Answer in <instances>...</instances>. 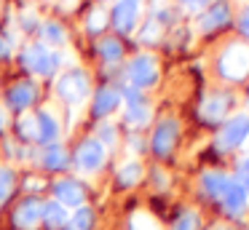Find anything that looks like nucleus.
Listing matches in <instances>:
<instances>
[{
  "label": "nucleus",
  "instance_id": "1",
  "mask_svg": "<svg viewBox=\"0 0 249 230\" xmlns=\"http://www.w3.org/2000/svg\"><path fill=\"white\" fill-rule=\"evenodd\" d=\"M19 62H22V67L27 70V72L38 75V78H49V75H54L56 70H59L62 56L54 51H49V46H43L40 40H35V43H27V46L22 48Z\"/></svg>",
  "mask_w": 249,
  "mask_h": 230
},
{
  "label": "nucleus",
  "instance_id": "2",
  "mask_svg": "<svg viewBox=\"0 0 249 230\" xmlns=\"http://www.w3.org/2000/svg\"><path fill=\"white\" fill-rule=\"evenodd\" d=\"M217 72L220 78L231 83H241L249 78V43H231L217 59Z\"/></svg>",
  "mask_w": 249,
  "mask_h": 230
},
{
  "label": "nucleus",
  "instance_id": "3",
  "mask_svg": "<svg viewBox=\"0 0 249 230\" xmlns=\"http://www.w3.org/2000/svg\"><path fill=\"white\" fill-rule=\"evenodd\" d=\"M124 78H126V86H131L137 91L153 88L158 83V78H161V72H158V59L153 53H137V56H131L126 70H124Z\"/></svg>",
  "mask_w": 249,
  "mask_h": 230
},
{
  "label": "nucleus",
  "instance_id": "4",
  "mask_svg": "<svg viewBox=\"0 0 249 230\" xmlns=\"http://www.w3.org/2000/svg\"><path fill=\"white\" fill-rule=\"evenodd\" d=\"M89 88H91L89 75H86V70H81V67H70L56 78V94H59V99L70 107L83 105L86 96H89Z\"/></svg>",
  "mask_w": 249,
  "mask_h": 230
},
{
  "label": "nucleus",
  "instance_id": "5",
  "mask_svg": "<svg viewBox=\"0 0 249 230\" xmlns=\"http://www.w3.org/2000/svg\"><path fill=\"white\" fill-rule=\"evenodd\" d=\"M177 139H179V121L177 118H161L153 128V137H150V150L153 155L158 158H169L177 147Z\"/></svg>",
  "mask_w": 249,
  "mask_h": 230
},
{
  "label": "nucleus",
  "instance_id": "6",
  "mask_svg": "<svg viewBox=\"0 0 249 230\" xmlns=\"http://www.w3.org/2000/svg\"><path fill=\"white\" fill-rule=\"evenodd\" d=\"M121 96H124V102H126V126L129 128H145L147 123H150V115H153L145 94L131 88V86H126V88L121 91Z\"/></svg>",
  "mask_w": 249,
  "mask_h": 230
},
{
  "label": "nucleus",
  "instance_id": "7",
  "mask_svg": "<svg viewBox=\"0 0 249 230\" xmlns=\"http://www.w3.org/2000/svg\"><path fill=\"white\" fill-rule=\"evenodd\" d=\"M233 21V8L228 0H212L204 11L198 14V30L212 35V32H220L222 27H228Z\"/></svg>",
  "mask_w": 249,
  "mask_h": 230
},
{
  "label": "nucleus",
  "instance_id": "8",
  "mask_svg": "<svg viewBox=\"0 0 249 230\" xmlns=\"http://www.w3.org/2000/svg\"><path fill=\"white\" fill-rule=\"evenodd\" d=\"M249 139V115H233L220 126L217 134V147L220 150H236Z\"/></svg>",
  "mask_w": 249,
  "mask_h": 230
},
{
  "label": "nucleus",
  "instance_id": "9",
  "mask_svg": "<svg viewBox=\"0 0 249 230\" xmlns=\"http://www.w3.org/2000/svg\"><path fill=\"white\" fill-rule=\"evenodd\" d=\"M72 163H75V169L83 171V174H94V171H99V169H102V163H105L102 142H97V139H83V142L75 147Z\"/></svg>",
  "mask_w": 249,
  "mask_h": 230
},
{
  "label": "nucleus",
  "instance_id": "10",
  "mask_svg": "<svg viewBox=\"0 0 249 230\" xmlns=\"http://www.w3.org/2000/svg\"><path fill=\"white\" fill-rule=\"evenodd\" d=\"M43 219V201L35 195H27L14 209V228L17 230H38Z\"/></svg>",
  "mask_w": 249,
  "mask_h": 230
},
{
  "label": "nucleus",
  "instance_id": "11",
  "mask_svg": "<svg viewBox=\"0 0 249 230\" xmlns=\"http://www.w3.org/2000/svg\"><path fill=\"white\" fill-rule=\"evenodd\" d=\"M35 99H38V86L27 78L11 83L6 91V107L14 112H27L30 107L35 105Z\"/></svg>",
  "mask_w": 249,
  "mask_h": 230
},
{
  "label": "nucleus",
  "instance_id": "12",
  "mask_svg": "<svg viewBox=\"0 0 249 230\" xmlns=\"http://www.w3.org/2000/svg\"><path fill=\"white\" fill-rule=\"evenodd\" d=\"M110 24L121 32V35H129L137 30L140 24V0H118L110 11Z\"/></svg>",
  "mask_w": 249,
  "mask_h": 230
},
{
  "label": "nucleus",
  "instance_id": "13",
  "mask_svg": "<svg viewBox=\"0 0 249 230\" xmlns=\"http://www.w3.org/2000/svg\"><path fill=\"white\" fill-rule=\"evenodd\" d=\"M220 206H222V212L228 214V217H244V212L249 209V190L247 187H241L236 179H228V185H225V190H222V195H220Z\"/></svg>",
  "mask_w": 249,
  "mask_h": 230
},
{
  "label": "nucleus",
  "instance_id": "14",
  "mask_svg": "<svg viewBox=\"0 0 249 230\" xmlns=\"http://www.w3.org/2000/svg\"><path fill=\"white\" fill-rule=\"evenodd\" d=\"M231 107H233V96L228 91H214V94H209L201 102L198 112L206 123H222L228 118V112H231Z\"/></svg>",
  "mask_w": 249,
  "mask_h": 230
},
{
  "label": "nucleus",
  "instance_id": "15",
  "mask_svg": "<svg viewBox=\"0 0 249 230\" xmlns=\"http://www.w3.org/2000/svg\"><path fill=\"white\" fill-rule=\"evenodd\" d=\"M54 195L62 206H83V198H86V185L72 177L54 182Z\"/></svg>",
  "mask_w": 249,
  "mask_h": 230
},
{
  "label": "nucleus",
  "instance_id": "16",
  "mask_svg": "<svg viewBox=\"0 0 249 230\" xmlns=\"http://www.w3.org/2000/svg\"><path fill=\"white\" fill-rule=\"evenodd\" d=\"M121 102H124V96H121V91L115 88V86H102V88H97L94 102H91L94 118H107V115H113V112L121 107Z\"/></svg>",
  "mask_w": 249,
  "mask_h": 230
},
{
  "label": "nucleus",
  "instance_id": "17",
  "mask_svg": "<svg viewBox=\"0 0 249 230\" xmlns=\"http://www.w3.org/2000/svg\"><path fill=\"white\" fill-rule=\"evenodd\" d=\"M38 160L46 171H65L67 166H70V153H67L59 142H51V144H43Z\"/></svg>",
  "mask_w": 249,
  "mask_h": 230
},
{
  "label": "nucleus",
  "instance_id": "18",
  "mask_svg": "<svg viewBox=\"0 0 249 230\" xmlns=\"http://www.w3.org/2000/svg\"><path fill=\"white\" fill-rule=\"evenodd\" d=\"M35 121H38V142L40 144H51L59 139V121H56V115L51 110H38L35 112Z\"/></svg>",
  "mask_w": 249,
  "mask_h": 230
},
{
  "label": "nucleus",
  "instance_id": "19",
  "mask_svg": "<svg viewBox=\"0 0 249 230\" xmlns=\"http://www.w3.org/2000/svg\"><path fill=\"white\" fill-rule=\"evenodd\" d=\"M67 219H70L67 206H62L59 201H43V219H40V225L46 230H65Z\"/></svg>",
  "mask_w": 249,
  "mask_h": 230
},
{
  "label": "nucleus",
  "instance_id": "20",
  "mask_svg": "<svg viewBox=\"0 0 249 230\" xmlns=\"http://www.w3.org/2000/svg\"><path fill=\"white\" fill-rule=\"evenodd\" d=\"M38 35L43 46H65L67 43V30L56 19H46L38 24Z\"/></svg>",
  "mask_w": 249,
  "mask_h": 230
},
{
  "label": "nucleus",
  "instance_id": "21",
  "mask_svg": "<svg viewBox=\"0 0 249 230\" xmlns=\"http://www.w3.org/2000/svg\"><path fill=\"white\" fill-rule=\"evenodd\" d=\"M97 53L102 56V62L107 64H118L124 59V40L115 35H102L97 43Z\"/></svg>",
  "mask_w": 249,
  "mask_h": 230
},
{
  "label": "nucleus",
  "instance_id": "22",
  "mask_svg": "<svg viewBox=\"0 0 249 230\" xmlns=\"http://www.w3.org/2000/svg\"><path fill=\"white\" fill-rule=\"evenodd\" d=\"M228 179H231V177L222 174V171H206V174L201 177V190H204L209 198L220 201V195H222V190H225Z\"/></svg>",
  "mask_w": 249,
  "mask_h": 230
},
{
  "label": "nucleus",
  "instance_id": "23",
  "mask_svg": "<svg viewBox=\"0 0 249 230\" xmlns=\"http://www.w3.org/2000/svg\"><path fill=\"white\" fill-rule=\"evenodd\" d=\"M67 230H94V209L78 206L75 214L67 219Z\"/></svg>",
  "mask_w": 249,
  "mask_h": 230
},
{
  "label": "nucleus",
  "instance_id": "24",
  "mask_svg": "<svg viewBox=\"0 0 249 230\" xmlns=\"http://www.w3.org/2000/svg\"><path fill=\"white\" fill-rule=\"evenodd\" d=\"M17 134L22 142H38V121H35V115H24L17 121Z\"/></svg>",
  "mask_w": 249,
  "mask_h": 230
},
{
  "label": "nucleus",
  "instance_id": "25",
  "mask_svg": "<svg viewBox=\"0 0 249 230\" xmlns=\"http://www.w3.org/2000/svg\"><path fill=\"white\" fill-rule=\"evenodd\" d=\"M140 177H142V166L137 163V160H126V163L118 169V185L121 187H131V185L140 182Z\"/></svg>",
  "mask_w": 249,
  "mask_h": 230
},
{
  "label": "nucleus",
  "instance_id": "26",
  "mask_svg": "<svg viewBox=\"0 0 249 230\" xmlns=\"http://www.w3.org/2000/svg\"><path fill=\"white\" fill-rule=\"evenodd\" d=\"M14 187H17V174H14V169L0 166V203H6L8 198H11Z\"/></svg>",
  "mask_w": 249,
  "mask_h": 230
},
{
  "label": "nucleus",
  "instance_id": "27",
  "mask_svg": "<svg viewBox=\"0 0 249 230\" xmlns=\"http://www.w3.org/2000/svg\"><path fill=\"white\" fill-rule=\"evenodd\" d=\"M129 230H161V228H158V222L150 217V214L137 212L134 217L129 219Z\"/></svg>",
  "mask_w": 249,
  "mask_h": 230
},
{
  "label": "nucleus",
  "instance_id": "28",
  "mask_svg": "<svg viewBox=\"0 0 249 230\" xmlns=\"http://www.w3.org/2000/svg\"><path fill=\"white\" fill-rule=\"evenodd\" d=\"M105 27H107V14H105L102 8L91 11V14H89V21H86V30L91 32V35H99Z\"/></svg>",
  "mask_w": 249,
  "mask_h": 230
},
{
  "label": "nucleus",
  "instance_id": "29",
  "mask_svg": "<svg viewBox=\"0 0 249 230\" xmlns=\"http://www.w3.org/2000/svg\"><path fill=\"white\" fill-rule=\"evenodd\" d=\"M172 230H198V214L196 212H182L174 219Z\"/></svg>",
  "mask_w": 249,
  "mask_h": 230
},
{
  "label": "nucleus",
  "instance_id": "30",
  "mask_svg": "<svg viewBox=\"0 0 249 230\" xmlns=\"http://www.w3.org/2000/svg\"><path fill=\"white\" fill-rule=\"evenodd\" d=\"M97 142H102V147H113L118 142V131H115L113 123H102L97 131Z\"/></svg>",
  "mask_w": 249,
  "mask_h": 230
},
{
  "label": "nucleus",
  "instance_id": "31",
  "mask_svg": "<svg viewBox=\"0 0 249 230\" xmlns=\"http://www.w3.org/2000/svg\"><path fill=\"white\" fill-rule=\"evenodd\" d=\"M161 32H163V27L158 24L156 19H147V24H145V30H142L140 40H142V43H158V37H161Z\"/></svg>",
  "mask_w": 249,
  "mask_h": 230
},
{
  "label": "nucleus",
  "instance_id": "32",
  "mask_svg": "<svg viewBox=\"0 0 249 230\" xmlns=\"http://www.w3.org/2000/svg\"><path fill=\"white\" fill-rule=\"evenodd\" d=\"M233 179H236L241 187H247V190H249V158H241V160H238L236 177H233Z\"/></svg>",
  "mask_w": 249,
  "mask_h": 230
},
{
  "label": "nucleus",
  "instance_id": "33",
  "mask_svg": "<svg viewBox=\"0 0 249 230\" xmlns=\"http://www.w3.org/2000/svg\"><path fill=\"white\" fill-rule=\"evenodd\" d=\"M11 53H14V40H11V35L0 32V62L11 59Z\"/></svg>",
  "mask_w": 249,
  "mask_h": 230
},
{
  "label": "nucleus",
  "instance_id": "34",
  "mask_svg": "<svg viewBox=\"0 0 249 230\" xmlns=\"http://www.w3.org/2000/svg\"><path fill=\"white\" fill-rule=\"evenodd\" d=\"M238 32H241L244 40H249V5L247 8H241V14H238V21H236Z\"/></svg>",
  "mask_w": 249,
  "mask_h": 230
},
{
  "label": "nucleus",
  "instance_id": "35",
  "mask_svg": "<svg viewBox=\"0 0 249 230\" xmlns=\"http://www.w3.org/2000/svg\"><path fill=\"white\" fill-rule=\"evenodd\" d=\"M212 0H179V5L182 8H188V11H201V8H206Z\"/></svg>",
  "mask_w": 249,
  "mask_h": 230
},
{
  "label": "nucleus",
  "instance_id": "36",
  "mask_svg": "<svg viewBox=\"0 0 249 230\" xmlns=\"http://www.w3.org/2000/svg\"><path fill=\"white\" fill-rule=\"evenodd\" d=\"M3 128H6V112L0 110V131H3Z\"/></svg>",
  "mask_w": 249,
  "mask_h": 230
},
{
  "label": "nucleus",
  "instance_id": "37",
  "mask_svg": "<svg viewBox=\"0 0 249 230\" xmlns=\"http://www.w3.org/2000/svg\"><path fill=\"white\" fill-rule=\"evenodd\" d=\"M209 230H225V228H222V225H212Z\"/></svg>",
  "mask_w": 249,
  "mask_h": 230
}]
</instances>
